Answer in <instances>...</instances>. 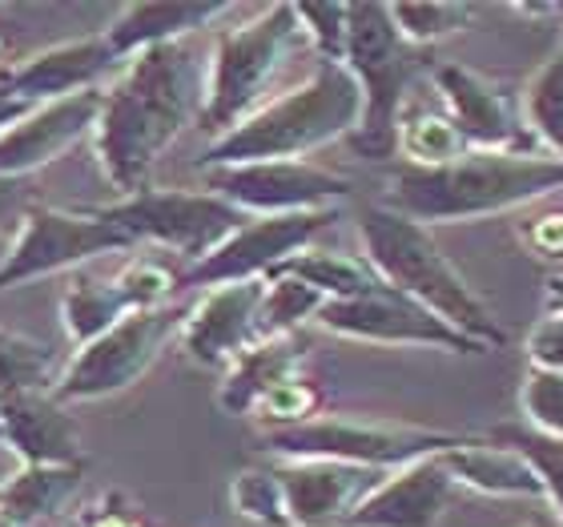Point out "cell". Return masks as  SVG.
Segmentation results:
<instances>
[{"instance_id":"1","label":"cell","mask_w":563,"mask_h":527,"mask_svg":"<svg viewBox=\"0 0 563 527\" xmlns=\"http://www.w3.org/2000/svg\"><path fill=\"white\" fill-rule=\"evenodd\" d=\"M206 81L210 65L198 61L186 41H177L137 53L106 89L93 150L101 174L121 198L150 189V174L162 153L181 138L189 121H201Z\"/></svg>"},{"instance_id":"2","label":"cell","mask_w":563,"mask_h":527,"mask_svg":"<svg viewBox=\"0 0 563 527\" xmlns=\"http://www.w3.org/2000/svg\"><path fill=\"white\" fill-rule=\"evenodd\" d=\"M560 189L563 157L467 150L455 162L434 165V169L399 162L387 174L383 201L431 230V226L483 222L495 213H516L531 201L552 198Z\"/></svg>"},{"instance_id":"3","label":"cell","mask_w":563,"mask_h":527,"mask_svg":"<svg viewBox=\"0 0 563 527\" xmlns=\"http://www.w3.org/2000/svg\"><path fill=\"white\" fill-rule=\"evenodd\" d=\"M354 230L363 242V259L378 270V278L387 286L434 310L471 342H479L483 351L507 347L511 334L499 315L483 303V294L471 286L467 274L446 259L427 226L390 210L387 201H366L354 213Z\"/></svg>"},{"instance_id":"4","label":"cell","mask_w":563,"mask_h":527,"mask_svg":"<svg viewBox=\"0 0 563 527\" xmlns=\"http://www.w3.org/2000/svg\"><path fill=\"white\" fill-rule=\"evenodd\" d=\"M363 125V89L346 65L318 61V69L302 85L266 101L234 133L210 141L198 169L250 162H306V153L330 141H351Z\"/></svg>"},{"instance_id":"5","label":"cell","mask_w":563,"mask_h":527,"mask_svg":"<svg viewBox=\"0 0 563 527\" xmlns=\"http://www.w3.org/2000/svg\"><path fill=\"white\" fill-rule=\"evenodd\" d=\"M342 65L363 89V125L351 138V150L366 162H390L399 153L402 109L415 97L427 53L402 41L390 21V4H351V36Z\"/></svg>"},{"instance_id":"6","label":"cell","mask_w":563,"mask_h":527,"mask_svg":"<svg viewBox=\"0 0 563 527\" xmlns=\"http://www.w3.org/2000/svg\"><path fill=\"white\" fill-rule=\"evenodd\" d=\"M302 21L294 4H271L258 17L222 29L213 41L210 81H206V109H201V130L213 141L234 133L242 121H250L266 106L271 81L286 65L290 48L298 45Z\"/></svg>"},{"instance_id":"7","label":"cell","mask_w":563,"mask_h":527,"mask_svg":"<svg viewBox=\"0 0 563 527\" xmlns=\"http://www.w3.org/2000/svg\"><path fill=\"white\" fill-rule=\"evenodd\" d=\"M471 435L411 427V422L354 419V415H314L298 427L262 431V451L271 459H330L371 471H399L419 459L446 455Z\"/></svg>"},{"instance_id":"8","label":"cell","mask_w":563,"mask_h":527,"mask_svg":"<svg viewBox=\"0 0 563 527\" xmlns=\"http://www.w3.org/2000/svg\"><path fill=\"white\" fill-rule=\"evenodd\" d=\"M101 218L118 226L133 246L150 242V246L174 250L177 259L198 266L210 259L225 238L250 222V213L234 210L210 189H141L133 198L97 206Z\"/></svg>"},{"instance_id":"9","label":"cell","mask_w":563,"mask_h":527,"mask_svg":"<svg viewBox=\"0 0 563 527\" xmlns=\"http://www.w3.org/2000/svg\"><path fill=\"white\" fill-rule=\"evenodd\" d=\"M189 306H157V310H137L101 339L73 354V363L60 371L53 398L69 403H93L130 391L141 375H150V366L162 359V351L174 339H181Z\"/></svg>"},{"instance_id":"10","label":"cell","mask_w":563,"mask_h":527,"mask_svg":"<svg viewBox=\"0 0 563 527\" xmlns=\"http://www.w3.org/2000/svg\"><path fill=\"white\" fill-rule=\"evenodd\" d=\"M118 250H133V242L109 218H101L97 206H85V210L33 206L24 213L9 254L0 259V294Z\"/></svg>"},{"instance_id":"11","label":"cell","mask_w":563,"mask_h":527,"mask_svg":"<svg viewBox=\"0 0 563 527\" xmlns=\"http://www.w3.org/2000/svg\"><path fill=\"white\" fill-rule=\"evenodd\" d=\"M206 189L230 201L234 210L254 218H282V213L339 210L354 194L346 174L322 169L314 162H250L201 169Z\"/></svg>"},{"instance_id":"12","label":"cell","mask_w":563,"mask_h":527,"mask_svg":"<svg viewBox=\"0 0 563 527\" xmlns=\"http://www.w3.org/2000/svg\"><path fill=\"white\" fill-rule=\"evenodd\" d=\"M327 334L354 342H375V347H427V351L446 354H492L479 342H471L463 330L427 310L422 303L399 294L395 286H383L363 298H346V303H327L322 315L314 318Z\"/></svg>"},{"instance_id":"13","label":"cell","mask_w":563,"mask_h":527,"mask_svg":"<svg viewBox=\"0 0 563 527\" xmlns=\"http://www.w3.org/2000/svg\"><path fill=\"white\" fill-rule=\"evenodd\" d=\"M339 222V210L314 213H282V218H250L242 230L225 238L210 259L181 270V290H213L230 282L271 278L286 259L314 246L322 230Z\"/></svg>"},{"instance_id":"14","label":"cell","mask_w":563,"mask_h":527,"mask_svg":"<svg viewBox=\"0 0 563 527\" xmlns=\"http://www.w3.org/2000/svg\"><path fill=\"white\" fill-rule=\"evenodd\" d=\"M434 101L443 113L455 121L459 138L467 150H492V153H543L531 138L523 106L507 85L487 81L483 73L467 65H439L431 73Z\"/></svg>"},{"instance_id":"15","label":"cell","mask_w":563,"mask_h":527,"mask_svg":"<svg viewBox=\"0 0 563 527\" xmlns=\"http://www.w3.org/2000/svg\"><path fill=\"white\" fill-rule=\"evenodd\" d=\"M121 57L113 53L106 33L77 36V41H60L48 45L21 65L0 73V97L12 101H29V106H48V101H65V97L101 89L109 73L118 69Z\"/></svg>"},{"instance_id":"16","label":"cell","mask_w":563,"mask_h":527,"mask_svg":"<svg viewBox=\"0 0 563 527\" xmlns=\"http://www.w3.org/2000/svg\"><path fill=\"white\" fill-rule=\"evenodd\" d=\"M271 468L286 495L290 527H346L354 507L390 475L330 459H271Z\"/></svg>"},{"instance_id":"17","label":"cell","mask_w":563,"mask_h":527,"mask_svg":"<svg viewBox=\"0 0 563 527\" xmlns=\"http://www.w3.org/2000/svg\"><path fill=\"white\" fill-rule=\"evenodd\" d=\"M266 298V278L213 286L189 306L181 327V351L198 366H230L258 342V315Z\"/></svg>"},{"instance_id":"18","label":"cell","mask_w":563,"mask_h":527,"mask_svg":"<svg viewBox=\"0 0 563 527\" xmlns=\"http://www.w3.org/2000/svg\"><path fill=\"white\" fill-rule=\"evenodd\" d=\"M101 101H106V89H89V94L65 97V101L36 106L29 118L0 133V177L29 182V174H36L41 165L57 162L60 153L97 130Z\"/></svg>"},{"instance_id":"19","label":"cell","mask_w":563,"mask_h":527,"mask_svg":"<svg viewBox=\"0 0 563 527\" xmlns=\"http://www.w3.org/2000/svg\"><path fill=\"white\" fill-rule=\"evenodd\" d=\"M459 483L451 480L443 455L419 459L390 471L363 504L354 507L346 527H434L455 504Z\"/></svg>"},{"instance_id":"20","label":"cell","mask_w":563,"mask_h":527,"mask_svg":"<svg viewBox=\"0 0 563 527\" xmlns=\"http://www.w3.org/2000/svg\"><path fill=\"white\" fill-rule=\"evenodd\" d=\"M0 435L24 459V468H85L81 431L53 391L0 398Z\"/></svg>"},{"instance_id":"21","label":"cell","mask_w":563,"mask_h":527,"mask_svg":"<svg viewBox=\"0 0 563 527\" xmlns=\"http://www.w3.org/2000/svg\"><path fill=\"white\" fill-rule=\"evenodd\" d=\"M234 9V4H218V0H145V4H125L118 17L109 21L101 33L121 61H133L145 48L177 45L198 29H210L218 17Z\"/></svg>"},{"instance_id":"22","label":"cell","mask_w":563,"mask_h":527,"mask_svg":"<svg viewBox=\"0 0 563 527\" xmlns=\"http://www.w3.org/2000/svg\"><path fill=\"white\" fill-rule=\"evenodd\" d=\"M306 371V339L286 334V339H262L250 351H242L225 366V378L218 387V407L222 415H254V410L282 387Z\"/></svg>"},{"instance_id":"23","label":"cell","mask_w":563,"mask_h":527,"mask_svg":"<svg viewBox=\"0 0 563 527\" xmlns=\"http://www.w3.org/2000/svg\"><path fill=\"white\" fill-rule=\"evenodd\" d=\"M459 492L492 495V499H540V471L516 447L495 443L492 435H471L463 447H451L443 455Z\"/></svg>"},{"instance_id":"24","label":"cell","mask_w":563,"mask_h":527,"mask_svg":"<svg viewBox=\"0 0 563 527\" xmlns=\"http://www.w3.org/2000/svg\"><path fill=\"white\" fill-rule=\"evenodd\" d=\"M130 315H137L130 290L121 286V278H89V274H77V278L65 286L60 294V318H65V334L77 342V351L89 347L93 339H101L106 330H113L118 322H125Z\"/></svg>"},{"instance_id":"25","label":"cell","mask_w":563,"mask_h":527,"mask_svg":"<svg viewBox=\"0 0 563 527\" xmlns=\"http://www.w3.org/2000/svg\"><path fill=\"white\" fill-rule=\"evenodd\" d=\"M274 274L306 282L310 290H318L327 303H346V298H363V294L383 290L387 282L378 278V270L363 259V254H342V250H302L294 259L282 262Z\"/></svg>"},{"instance_id":"26","label":"cell","mask_w":563,"mask_h":527,"mask_svg":"<svg viewBox=\"0 0 563 527\" xmlns=\"http://www.w3.org/2000/svg\"><path fill=\"white\" fill-rule=\"evenodd\" d=\"M399 153H402V165L434 169V165H446L455 162L459 153H467V145H463L455 121L446 118L439 101L411 97L399 121Z\"/></svg>"},{"instance_id":"27","label":"cell","mask_w":563,"mask_h":527,"mask_svg":"<svg viewBox=\"0 0 563 527\" xmlns=\"http://www.w3.org/2000/svg\"><path fill=\"white\" fill-rule=\"evenodd\" d=\"M85 468H21L4 487H0V507L24 527L33 519L57 516L69 504L73 492L81 487Z\"/></svg>"},{"instance_id":"28","label":"cell","mask_w":563,"mask_h":527,"mask_svg":"<svg viewBox=\"0 0 563 527\" xmlns=\"http://www.w3.org/2000/svg\"><path fill=\"white\" fill-rule=\"evenodd\" d=\"M519 106L536 145L552 157H563V45L528 77Z\"/></svg>"},{"instance_id":"29","label":"cell","mask_w":563,"mask_h":527,"mask_svg":"<svg viewBox=\"0 0 563 527\" xmlns=\"http://www.w3.org/2000/svg\"><path fill=\"white\" fill-rule=\"evenodd\" d=\"M57 378L53 347L16 330H0V398L21 395V391H53Z\"/></svg>"},{"instance_id":"30","label":"cell","mask_w":563,"mask_h":527,"mask_svg":"<svg viewBox=\"0 0 563 527\" xmlns=\"http://www.w3.org/2000/svg\"><path fill=\"white\" fill-rule=\"evenodd\" d=\"M322 306H327V298L318 290H310L306 282L286 278V274H271L266 278V298H262V315H258V342L298 334L306 322H314L322 315Z\"/></svg>"},{"instance_id":"31","label":"cell","mask_w":563,"mask_h":527,"mask_svg":"<svg viewBox=\"0 0 563 527\" xmlns=\"http://www.w3.org/2000/svg\"><path fill=\"white\" fill-rule=\"evenodd\" d=\"M390 21H395V29L402 33L407 45L427 53L446 36L467 33L475 24V9L455 4V0H415V4H390Z\"/></svg>"},{"instance_id":"32","label":"cell","mask_w":563,"mask_h":527,"mask_svg":"<svg viewBox=\"0 0 563 527\" xmlns=\"http://www.w3.org/2000/svg\"><path fill=\"white\" fill-rule=\"evenodd\" d=\"M487 435H492L495 443L516 447L519 455L531 459V468L540 471L543 499L552 504L555 524L563 527V439L531 431V427H523V422H504V427H495V431H487Z\"/></svg>"},{"instance_id":"33","label":"cell","mask_w":563,"mask_h":527,"mask_svg":"<svg viewBox=\"0 0 563 527\" xmlns=\"http://www.w3.org/2000/svg\"><path fill=\"white\" fill-rule=\"evenodd\" d=\"M230 507L258 527H290L286 495H282V483L271 463L238 471L234 480H230Z\"/></svg>"},{"instance_id":"34","label":"cell","mask_w":563,"mask_h":527,"mask_svg":"<svg viewBox=\"0 0 563 527\" xmlns=\"http://www.w3.org/2000/svg\"><path fill=\"white\" fill-rule=\"evenodd\" d=\"M519 415L531 431L563 439V375L528 366L523 383H519Z\"/></svg>"},{"instance_id":"35","label":"cell","mask_w":563,"mask_h":527,"mask_svg":"<svg viewBox=\"0 0 563 527\" xmlns=\"http://www.w3.org/2000/svg\"><path fill=\"white\" fill-rule=\"evenodd\" d=\"M302 21L306 41L314 45L318 61L342 65L346 61V36H351V4H294Z\"/></svg>"},{"instance_id":"36","label":"cell","mask_w":563,"mask_h":527,"mask_svg":"<svg viewBox=\"0 0 563 527\" xmlns=\"http://www.w3.org/2000/svg\"><path fill=\"white\" fill-rule=\"evenodd\" d=\"M318 407H322V391L306 375H298V378H290V383H282V387L254 410V419H262L266 431H274V427H298V422L314 419Z\"/></svg>"},{"instance_id":"37","label":"cell","mask_w":563,"mask_h":527,"mask_svg":"<svg viewBox=\"0 0 563 527\" xmlns=\"http://www.w3.org/2000/svg\"><path fill=\"white\" fill-rule=\"evenodd\" d=\"M516 234L528 254H536L540 262H552V270L563 266V210H543L536 218H523L516 226Z\"/></svg>"},{"instance_id":"38","label":"cell","mask_w":563,"mask_h":527,"mask_svg":"<svg viewBox=\"0 0 563 527\" xmlns=\"http://www.w3.org/2000/svg\"><path fill=\"white\" fill-rule=\"evenodd\" d=\"M523 354H528V366H540V371L563 375V318L543 315L540 322L528 330Z\"/></svg>"},{"instance_id":"39","label":"cell","mask_w":563,"mask_h":527,"mask_svg":"<svg viewBox=\"0 0 563 527\" xmlns=\"http://www.w3.org/2000/svg\"><path fill=\"white\" fill-rule=\"evenodd\" d=\"M69 527H145V519H141V507L130 504L121 492H106L101 499L81 507L69 519Z\"/></svg>"},{"instance_id":"40","label":"cell","mask_w":563,"mask_h":527,"mask_svg":"<svg viewBox=\"0 0 563 527\" xmlns=\"http://www.w3.org/2000/svg\"><path fill=\"white\" fill-rule=\"evenodd\" d=\"M33 189L24 177H0V234L4 230H21L24 213L33 210Z\"/></svg>"},{"instance_id":"41","label":"cell","mask_w":563,"mask_h":527,"mask_svg":"<svg viewBox=\"0 0 563 527\" xmlns=\"http://www.w3.org/2000/svg\"><path fill=\"white\" fill-rule=\"evenodd\" d=\"M543 306H548V315L563 318V266L548 270V278H543Z\"/></svg>"},{"instance_id":"42","label":"cell","mask_w":563,"mask_h":527,"mask_svg":"<svg viewBox=\"0 0 563 527\" xmlns=\"http://www.w3.org/2000/svg\"><path fill=\"white\" fill-rule=\"evenodd\" d=\"M36 106H29V101H12V97H0V133L12 130L21 118H29Z\"/></svg>"},{"instance_id":"43","label":"cell","mask_w":563,"mask_h":527,"mask_svg":"<svg viewBox=\"0 0 563 527\" xmlns=\"http://www.w3.org/2000/svg\"><path fill=\"white\" fill-rule=\"evenodd\" d=\"M0 527H24V524H21V519H12L9 512H4V507H0Z\"/></svg>"},{"instance_id":"44","label":"cell","mask_w":563,"mask_h":527,"mask_svg":"<svg viewBox=\"0 0 563 527\" xmlns=\"http://www.w3.org/2000/svg\"><path fill=\"white\" fill-rule=\"evenodd\" d=\"M531 527H560V524H531Z\"/></svg>"},{"instance_id":"45","label":"cell","mask_w":563,"mask_h":527,"mask_svg":"<svg viewBox=\"0 0 563 527\" xmlns=\"http://www.w3.org/2000/svg\"><path fill=\"white\" fill-rule=\"evenodd\" d=\"M0 443H4V435H0Z\"/></svg>"}]
</instances>
